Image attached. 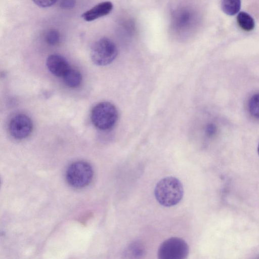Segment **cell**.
<instances>
[{
	"instance_id": "1",
	"label": "cell",
	"mask_w": 259,
	"mask_h": 259,
	"mask_svg": "<svg viewBox=\"0 0 259 259\" xmlns=\"http://www.w3.org/2000/svg\"><path fill=\"white\" fill-rule=\"evenodd\" d=\"M184 189L181 181L172 176L166 177L158 182L154 189L156 199L162 206L170 207L182 200Z\"/></svg>"
},
{
	"instance_id": "2",
	"label": "cell",
	"mask_w": 259,
	"mask_h": 259,
	"mask_svg": "<svg viewBox=\"0 0 259 259\" xmlns=\"http://www.w3.org/2000/svg\"><path fill=\"white\" fill-rule=\"evenodd\" d=\"M118 117L116 107L109 102H102L92 109L91 118L92 123L102 131L111 129L116 124Z\"/></svg>"
},
{
	"instance_id": "3",
	"label": "cell",
	"mask_w": 259,
	"mask_h": 259,
	"mask_svg": "<svg viewBox=\"0 0 259 259\" xmlns=\"http://www.w3.org/2000/svg\"><path fill=\"white\" fill-rule=\"evenodd\" d=\"M118 50L115 43L107 37H102L95 41L91 49V58L98 66H106L116 58Z\"/></svg>"
},
{
	"instance_id": "4",
	"label": "cell",
	"mask_w": 259,
	"mask_h": 259,
	"mask_svg": "<svg viewBox=\"0 0 259 259\" xmlns=\"http://www.w3.org/2000/svg\"><path fill=\"white\" fill-rule=\"evenodd\" d=\"M93 177L92 166L84 161H77L71 163L66 172L67 183L75 188H81L88 186L92 180Z\"/></svg>"
},
{
	"instance_id": "5",
	"label": "cell",
	"mask_w": 259,
	"mask_h": 259,
	"mask_svg": "<svg viewBox=\"0 0 259 259\" xmlns=\"http://www.w3.org/2000/svg\"><path fill=\"white\" fill-rule=\"evenodd\" d=\"M189 251V246L184 240L173 237L162 242L158 248L157 255L160 259H185Z\"/></svg>"
},
{
	"instance_id": "6",
	"label": "cell",
	"mask_w": 259,
	"mask_h": 259,
	"mask_svg": "<svg viewBox=\"0 0 259 259\" xmlns=\"http://www.w3.org/2000/svg\"><path fill=\"white\" fill-rule=\"evenodd\" d=\"M32 129L33 123L31 118L23 113L16 114L9 121V133L16 139L26 138L31 134Z\"/></svg>"
},
{
	"instance_id": "7",
	"label": "cell",
	"mask_w": 259,
	"mask_h": 259,
	"mask_svg": "<svg viewBox=\"0 0 259 259\" xmlns=\"http://www.w3.org/2000/svg\"><path fill=\"white\" fill-rule=\"evenodd\" d=\"M46 65L49 71L58 77H63L70 68L66 59L58 54L50 55L47 59Z\"/></svg>"
},
{
	"instance_id": "8",
	"label": "cell",
	"mask_w": 259,
	"mask_h": 259,
	"mask_svg": "<svg viewBox=\"0 0 259 259\" xmlns=\"http://www.w3.org/2000/svg\"><path fill=\"white\" fill-rule=\"evenodd\" d=\"M113 6L110 1L100 3L81 15L86 21L90 22L108 15L112 10Z\"/></svg>"
},
{
	"instance_id": "9",
	"label": "cell",
	"mask_w": 259,
	"mask_h": 259,
	"mask_svg": "<svg viewBox=\"0 0 259 259\" xmlns=\"http://www.w3.org/2000/svg\"><path fill=\"white\" fill-rule=\"evenodd\" d=\"M145 254L144 245L140 241H135L131 243L125 248L123 255L125 258H139Z\"/></svg>"
},
{
	"instance_id": "10",
	"label": "cell",
	"mask_w": 259,
	"mask_h": 259,
	"mask_svg": "<svg viewBox=\"0 0 259 259\" xmlns=\"http://www.w3.org/2000/svg\"><path fill=\"white\" fill-rule=\"evenodd\" d=\"M62 77L64 83L72 88L78 87L82 81V76L80 72L71 67Z\"/></svg>"
},
{
	"instance_id": "11",
	"label": "cell",
	"mask_w": 259,
	"mask_h": 259,
	"mask_svg": "<svg viewBox=\"0 0 259 259\" xmlns=\"http://www.w3.org/2000/svg\"><path fill=\"white\" fill-rule=\"evenodd\" d=\"M237 21L240 27L246 31H251L255 26L253 18L245 12H240L238 14Z\"/></svg>"
},
{
	"instance_id": "12",
	"label": "cell",
	"mask_w": 259,
	"mask_h": 259,
	"mask_svg": "<svg viewBox=\"0 0 259 259\" xmlns=\"http://www.w3.org/2000/svg\"><path fill=\"white\" fill-rule=\"evenodd\" d=\"M241 4V0H222L221 8L226 14L233 16L240 11Z\"/></svg>"
},
{
	"instance_id": "13",
	"label": "cell",
	"mask_w": 259,
	"mask_h": 259,
	"mask_svg": "<svg viewBox=\"0 0 259 259\" xmlns=\"http://www.w3.org/2000/svg\"><path fill=\"white\" fill-rule=\"evenodd\" d=\"M248 110L252 116L259 119V93L254 94L249 99Z\"/></svg>"
},
{
	"instance_id": "14",
	"label": "cell",
	"mask_w": 259,
	"mask_h": 259,
	"mask_svg": "<svg viewBox=\"0 0 259 259\" xmlns=\"http://www.w3.org/2000/svg\"><path fill=\"white\" fill-rule=\"evenodd\" d=\"M45 40L46 42L50 45H57L60 42V34L59 32L56 30H50L46 34Z\"/></svg>"
},
{
	"instance_id": "15",
	"label": "cell",
	"mask_w": 259,
	"mask_h": 259,
	"mask_svg": "<svg viewBox=\"0 0 259 259\" xmlns=\"http://www.w3.org/2000/svg\"><path fill=\"white\" fill-rule=\"evenodd\" d=\"M58 0H32L38 6L42 8L50 7L54 5Z\"/></svg>"
},
{
	"instance_id": "16",
	"label": "cell",
	"mask_w": 259,
	"mask_h": 259,
	"mask_svg": "<svg viewBox=\"0 0 259 259\" xmlns=\"http://www.w3.org/2000/svg\"><path fill=\"white\" fill-rule=\"evenodd\" d=\"M75 4V0H61L60 6L63 9H69L73 8Z\"/></svg>"
},
{
	"instance_id": "17",
	"label": "cell",
	"mask_w": 259,
	"mask_h": 259,
	"mask_svg": "<svg viewBox=\"0 0 259 259\" xmlns=\"http://www.w3.org/2000/svg\"><path fill=\"white\" fill-rule=\"evenodd\" d=\"M217 128L214 124L210 123L206 125L205 128V133L207 136H212L215 134Z\"/></svg>"
},
{
	"instance_id": "18",
	"label": "cell",
	"mask_w": 259,
	"mask_h": 259,
	"mask_svg": "<svg viewBox=\"0 0 259 259\" xmlns=\"http://www.w3.org/2000/svg\"><path fill=\"white\" fill-rule=\"evenodd\" d=\"M257 152H258V155H259V144H258V147H257Z\"/></svg>"
}]
</instances>
